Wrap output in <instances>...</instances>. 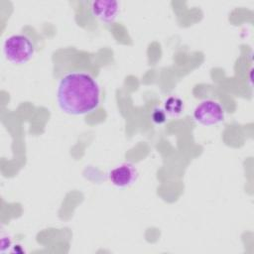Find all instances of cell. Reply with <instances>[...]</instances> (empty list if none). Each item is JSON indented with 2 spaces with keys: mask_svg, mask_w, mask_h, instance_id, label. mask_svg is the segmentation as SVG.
<instances>
[{
  "mask_svg": "<svg viewBox=\"0 0 254 254\" xmlns=\"http://www.w3.org/2000/svg\"><path fill=\"white\" fill-rule=\"evenodd\" d=\"M192 116L195 122L202 126H213L224 120L225 112L219 102L205 99L195 106Z\"/></svg>",
  "mask_w": 254,
  "mask_h": 254,
  "instance_id": "cell-3",
  "label": "cell"
},
{
  "mask_svg": "<svg viewBox=\"0 0 254 254\" xmlns=\"http://www.w3.org/2000/svg\"><path fill=\"white\" fill-rule=\"evenodd\" d=\"M91 12L94 17L105 23L113 22L119 13V4L116 1H93Z\"/></svg>",
  "mask_w": 254,
  "mask_h": 254,
  "instance_id": "cell-5",
  "label": "cell"
},
{
  "mask_svg": "<svg viewBox=\"0 0 254 254\" xmlns=\"http://www.w3.org/2000/svg\"><path fill=\"white\" fill-rule=\"evenodd\" d=\"M138 177L135 166L130 163H122L108 173L110 183L117 188H127L133 185Z\"/></svg>",
  "mask_w": 254,
  "mask_h": 254,
  "instance_id": "cell-4",
  "label": "cell"
},
{
  "mask_svg": "<svg viewBox=\"0 0 254 254\" xmlns=\"http://www.w3.org/2000/svg\"><path fill=\"white\" fill-rule=\"evenodd\" d=\"M57 100L64 113L84 115L98 107L100 88L97 81L84 71L67 72L58 83Z\"/></svg>",
  "mask_w": 254,
  "mask_h": 254,
  "instance_id": "cell-1",
  "label": "cell"
},
{
  "mask_svg": "<svg viewBox=\"0 0 254 254\" xmlns=\"http://www.w3.org/2000/svg\"><path fill=\"white\" fill-rule=\"evenodd\" d=\"M164 110L170 115H179L184 110L183 101L175 96H170L164 102Z\"/></svg>",
  "mask_w": 254,
  "mask_h": 254,
  "instance_id": "cell-6",
  "label": "cell"
},
{
  "mask_svg": "<svg viewBox=\"0 0 254 254\" xmlns=\"http://www.w3.org/2000/svg\"><path fill=\"white\" fill-rule=\"evenodd\" d=\"M168 114L163 108H155L151 114V118L153 122L157 125H161L167 121Z\"/></svg>",
  "mask_w": 254,
  "mask_h": 254,
  "instance_id": "cell-7",
  "label": "cell"
},
{
  "mask_svg": "<svg viewBox=\"0 0 254 254\" xmlns=\"http://www.w3.org/2000/svg\"><path fill=\"white\" fill-rule=\"evenodd\" d=\"M3 54L12 64L28 63L35 54V45L30 38L22 34L7 37L3 43Z\"/></svg>",
  "mask_w": 254,
  "mask_h": 254,
  "instance_id": "cell-2",
  "label": "cell"
}]
</instances>
